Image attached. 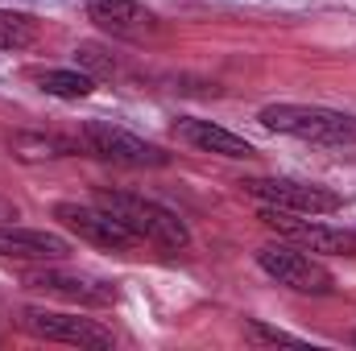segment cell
<instances>
[{"label": "cell", "instance_id": "8992f818", "mask_svg": "<svg viewBox=\"0 0 356 351\" xmlns=\"http://www.w3.org/2000/svg\"><path fill=\"white\" fill-rule=\"evenodd\" d=\"M241 190L249 198H257L261 207H282V211H298V215H336L344 207V198L332 186L298 182V178H249V182H241Z\"/></svg>", "mask_w": 356, "mask_h": 351}, {"label": "cell", "instance_id": "ba28073f", "mask_svg": "<svg viewBox=\"0 0 356 351\" xmlns=\"http://www.w3.org/2000/svg\"><path fill=\"white\" fill-rule=\"evenodd\" d=\"M54 219L67 228V232H75L79 240H88L95 248H108V252H133L141 240L112 215V211H104L99 203L91 207V203H58L54 207Z\"/></svg>", "mask_w": 356, "mask_h": 351}, {"label": "cell", "instance_id": "5bb4252c", "mask_svg": "<svg viewBox=\"0 0 356 351\" xmlns=\"http://www.w3.org/2000/svg\"><path fill=\"white\" fill-rule=\"evenodd\" d=\"M38 91H46V95H54V99H88L91 91H95V79H91L88 71H33L29 75Z\"/></svg>", "mask_w": 356, "mask_h": 351}, {"label": "cell", "instance_id": "7c38bea8", "mask_svg": "<svg viewBox=\"0 0 356 351\" xmlns=\"http://www.w3.org/2000/svg\"><path fill=\"white\" fill-rule=\"evenodd\" d=\"M25 285L42 289L50 298H63V302H79V306L116 302V289H108L99 281H88V277H75V273H58V268H33V273H25Z\"/></svg>", "mask_w": 356, "mask_h": 351}, {"label": "cell", "instance_id": "4fadbf2b", "mask_svg": "<svg viewBox=\"0 0 356 351\" xmlns=\"http://www.w3.org/2000/svg\"><path fill=\"white\" fill-rule=\"evenodd\" d=\"M8 145L21 162H58V157H71V153L83 149L79 137L67 141V137H46V132H17Z\"/></svg>", "mask_w": 356, "mask_h": 351}, {"label": "cell", "instance_id": "2e32d148", "mask_svg": "<svg viewBox=\"0 0 356 351\" xmlns=\"http://www.w3.org/2000/svg\"><path fill=\"white\" fill-rule=\"evenodd\" d=\"M245 335L253 339V343H302L298 335H286V331H273L266 323H257V318H249L245 323Z\"/></svg>", "mask_w": 356, "mask_h": 351}, {"label": "cell", "instance_id": "3957f363", "mask_svg": "<svg viewBox=\"0 0 356 351\" xmlns=\"http://www.w3.org/2000/svg\"><path fill=\"white\" fill-rule=\"evenodd\" d=\"M257 219L286 244H298L307 252H327V257H356V232L319 223V215H298L282 207H261Z\"/></svg>", "mask_w": 356, "mask_h": 351}, {"label": "cell", "instance_id": "5b68a950", "mask_svg": "<svg viewBox=\"0 0 356 351\" xmlns=\"http://www.w3.org/2000/svg\"><path fill=\"white\" fill-rule=\"evenodd\" d=\"M257 268L273 277L277 285H286V289H298V293H332L336 289V277H332V268L323 261H315L307 248H298V244H286V240H277V244H261L257 248Z\"/></svg>", "mask_w": 356, "mask_h": 351}, {"label": "cell", "instance_id": "8fae6325", "mask_svg": "<svg viewBox=\"0 0 356 351\" xmlns=\"http://www.w3.org/2000/svg\"><path fill=\"white\" fill-rule=\"evenodd\" d=\"M175 137L182 145L199 149V153H216V157H232V162H249L257 153L245 137H236V132H228V128H220L211 120H195V116L175 120Z\"/></svg>", "mask_w": 356, "mask_h": 351}, {"label": "cell", "instance_id": "9c48e42d", "mask_svg": "<svg viewBox=\"0 0 356 351\" xmlns=\"http://www.w3.org/2000/svg\"><path fill=\"white\" fill-rule=\"evenodd\" d=\"M88 21L124 42H145L158 33V12L145 8L141 0H88Z\"/></svg>", "mask_w": 356, "mask_h": 351}, {"label": "cell", "instance_id": "30bf717a", "mask_svg": "<svg viewBox=\"0 0 356 351\" xmlns=\"http://www.w3.org/2000/svg\"><path fill=\"white\" fill-rule=\"evenodd\" d=\"M71 257V240L38 228H8L0 223V261H25V264H58Z\"/></svg>", "mask_w": 356, "mask_h": 351}, {"label": "cell", "instance_id": "7a4b0ae2", "mask_svg": "<svg viewBox=\"0 0 356 351\" xmlns=\"http://www.w3.org/2000/svg\"><path fill=\"white\" fill-rule=\"evenodd\" d=\"M95 203L104 211H112L141 244H154L162 252H182L191 244V228L178 219L170 207H162L154 198H137V194H120V190H99Z\"/></svg>", "mask_w": 356, "mask_h": 351}, {"label": "cell", "instance_id": "9a60e30c", "mask_svg": "<svg viewBox=\"0 0 356 351\" xmlns=\"http://www.w3.org/2000/svg\"><path fill=\"white\" fill-rule=\"evenodd\" d=\"M38 21L29 12H13V8H0V50H29L38 42Z\"/></svg>", "mask_w": 356, "mask_h": 351}, {"label": "cell", "instance_id": "6da1fadb", "mask_svg": "<svg viewBox=\"0 0 356 351\" xmlns=\"http://www.w3.org/2000/svg\"><path fill=\"white\" fill-rule=\"evenodd\" d=\"M269 132L307 141V145H327V149H348L356 145V116L319 108V103H269L257 116Z\"/></svg>", "mask_w": 356, "mask_h": 351}, {"label": "cell", "instance_id": "277c9868", "mask_svg": "<svg viewBox=\"0 0 356 351\" xmlns=\"http://www.w3.org/2000/svg\"><path fill=\"white\" fill-rule=\"evenodd\" d=\"M79 145L91 157L112 162V166H129V170H162V166H170V153H162L154 141H141V137L108 124V120H88L79 128Z\"/></svg>", "mask_w": 356, "mask_h": 351}, {"label": "cell", "instance_id": "52a82bcc", "mask_svg": "<svg viewBox=\"0 0 356 351\" xmlns=\"http://www.w3.org/2000/svg\"><path fill=\"white\" fill-rule=\"evenodd\" d=\"M17 327L33 339L46 343H67V348H112V331L99 327L95 318L79 314H63V310H46V306H25Z\"/></svg>", "mask_w": 356, "mask_h": 351}]
</instances>
